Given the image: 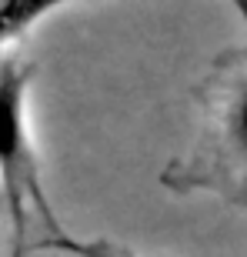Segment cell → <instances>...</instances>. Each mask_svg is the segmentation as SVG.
<instances>
[{
	"mask_svg": "<svg viewBox=\"0 0 247 257\" xmlns=\"http://www.w3.org/2000/svg\"><path fill=\"white\" fill-rule=\"evenodd\" d=\"M204 124L194 147L167 164L161 184L174 194H217L247 204V50L217 60L200 87Z\"/></svg>",
	"mask_w": 247,
	"mask_h": 257,
	"instance_id": "6da1fadb",
	"label": "cell"
},
{
	"mask_svg": "<svg viewBox=\"0 0 247 257\" xmlns=\"http://www.w3.org/2000/svg\"><path fill=\"white\" fill-rule=\"evenodd\" d=\"M30 64L14 54L0 57V191L14 220V257L27 250L34 220H40V227H57L30 131Z\"/></svg>",
	"mask_w": 247,
	"mask_h": 257,
	"instance_id": "7a4b0ae2",
	"label": "cell"
},
{
	"mask_svg": "<svg viewBox=\"0 0 247 257\" xmlns=\"http://www.w3.org/2000/svg\"><path fill=\"white\" fill-rule=\"evenodd\" d=\"M74 4H80V0H0V57L17 40L34 34L47 17L74 7ZM227 4L240 14V20L247 27V0H227Z\"/></svg>",
	"mask_w": 247,
	"mask_h": 257,
	"instance_id": "3957f363",
	"label": "cell"
},
{
	"mask_svg": "<svg viewBox=\"0 0 247 257\" xmlns=\"http://www.w3.org/2000/svg\"><path fill=\"white\" fill-rule=\"evenodd\" d=\"M30 247L34 250H57V254H64V257H134L131 250L117 247L110 240H80V237L64 234L60 227H47L44 237L30 240Z\"/></svg>",
	"mask_w": 247,
	"mask_h": 257,
	"instance_id": "277c9868",
	"label": "cell"
}]
</instances>
